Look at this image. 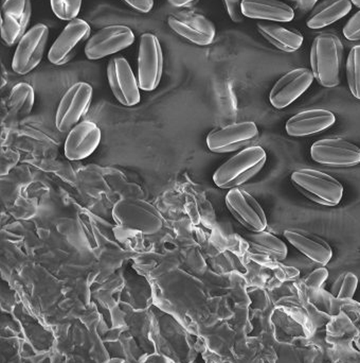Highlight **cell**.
Returning a JSON list of instances; mask_svg holds the SVG:
<instances>
[{"label": "cell", "instance_id": "cell-1", "mask_svg": "<svg viewBox=\"0 0 360 363\" xmlns=\"http://www.w3.org/2000/svg\"><path fill=\"white\" fill-rule=\"evenodd\" d=\"M344 45L339 36L323 32L314 38L310 49V67L315 79L323 87L339 85Z\"/></svg>", "mask_w": 360, "mask_h": 363}, {"label": "cell", "instance_id": "cell-2", "mask_svg": "<svg viewBox=\"0 0 360 363\" xmlns=\"http://www.w3.org/2000/svg\"><path fill=\"white\" fill-rule=\"evenodd\" d=\"M267 161V155L261 147H249L228 160L213 176L217 187L233 189L257 176Z\"/></svg>", "mask_w": 360, "mask_h": 363}, {"label": "cell", "instance_id": "cell-3", "mask_svg": "<svg viewBox=\"0 0 360 363\" xmlns=\"http://www.w3.org/2000/svg\"><path fill=\"white\" fill-rule=\"evenodd\" d=\"M291 183L308 200L323 206H336L344 196L342 184L318 170H297L291 174Z\"/></svg>", "mask_w": 360, "mask_h": 363}, {"label": "cell", "instance_id": "cell-4", "mask_svg": "<svg viewBox=\"0 0 360 363\" xmlns=\"http://www.w3.org/2000/svg\"><path fill=\"white\" fill-rule=\"evenodd\" d=\"M163 53L161 42L153 33L142 34L138 51V83L144 91H154L163 77Z\"/></svg>", "mask_w": 360, "mask_h": 363}, {"label": "cell", "instance_id": "cell-5", "mask_svg": "<svg viewBox=\"0 0 360 363\" xmlns=\"http://www.w3.org/2000/svg\"><path fill=\"white\" fill-rule=\"evenodd\" d=\"M49 29L44 23H37L21 38L17 44L12 68L21 76L31 72L40 63L48 43Z\"/></svg>", "mask_w": 360, "mask_h": 363}, {"label": "cell", "instance_id": "cell-6", "mask_svg": "<svg viewBox=\"0 0 360 363\" xmlns=\"http://www.w3.org/2000/svg\"><path fill=\"white\" fill-rule=\"evenodd\" d=\"M93 99V87L88 83L79 82L72 85L62 98L57 108V130L62 133L71 131L83 115L86 114Z\"/></svg>", "mask_w": 360, "mask_h": 363}, {"label": "cell", "instance_id": "cell-7", "mask_svg": "<svg viewBox=\"0 0 360 363\" xmlns=\"http://www.w3.org/2000/svg\"><path fill=\"white\" fill-rule=\"evenodd\" d=\"M135 42L131 28L123 25H110L95 32L85 46V55L91 61L124 50Z\"/></svg>", "mask_w": 360, "mask_h": 363}, {"label": "cell", "instance_id": "cell-8", "mask_svg": "<svg viewBox=\"0 0 360 363\" xmlns=\"http://www.w3.org/2000/svg\"><path fill=\"white\" fill-rule=\"evenodd\" d=\"M168 23L175 33L198 46H207L214 40L216 30L210 19L193 11H178L168 17Z\"/></svg>", "mask_w": 360, "mask_h": 363}, {"label": "cell", "instance_id": "cell-9", "mask_svg": "<svg viewBox=\"0 0 360 363\" xmlns=\"http://www.w3.org/2000/svg\"><path fill=\"white\" fill-rule=\"evenodd\" d=\"M259 130L255 123L244 121L213 130L207 138V145L212 152H234L255 142Z\"/></svg>", "mask_w": 360, "mask_h": 363}, {"label": "cell", "instance_id": "cell-10", "mask_svg": "<svg viewBox=\"0 0 360 363\" xmlns=\"http://www.w3.org/2000/svg\"><path fill=\"white\" fill-rule=\"evenodd\" d=\"M89 35L91 27L86 21L80 18L69 21L51 46L49 61L54 65L69 63L78 55L84 43L89 40Z\"/></svg>", "mask_w": 360, "mask_h": 363}, {"label": "cell", "instance_id": "cell-11", "mask_svg": "<svg viewBox=\"0 0 360 363\" xmlns=\"http://www.w3.org/2000/svg\"><path fill=\"white\" fill-rule=\"evenodd\" d=\"M310 157L316 163L330 167H353L360 163V148L340 138H329L315 143Z\"/></svg>", "mask_w": 360, "mask_h": 363}, {"label": "cell", "instance_id": "cell-12", "mask_svg": "<svg viewBox=\"0 0 360 363\" xmlns=\"http://www.w3.org/2000/svg\"><path fill=\"white\" fill-rule=\"evenodd\" d=\"M30 0H4L0 16L1 40L6 46H13L27 33L31 19Z\"/></svg>", "mask_w": 360, "mask_h": 363}, {"label": "cell", "instance_id": "cell-13", "mask_svg": "<svg viewBox=\"0 0 360 363\" xmlns=\"http://www.w3.org/2000/svg\"><path fill=\"white\" fill-rule=\"evenodd\" d=\"M226 205L232 216L247 230L252 233L265 230L267 226L265 213L248 192L233 188L226 196Z\"/></svg>", "mask_w": 360, "mask_h": 363}, {"label": "cell", "instance_id": "cell-14", "mask_svg": "<svg viewBox=\"0 0 360 363\" xmlns=\"http://www.w3.org/2000/svg\"><path fill=\"white\" fill-rule=\"evenodd\" d=\"M108 78L110 89L120 104L125 106H134L139 104V83L127 59L114 57L108 63Z\"/></svg>", "mask_w": 360, "mask_h": 363}, {"label": "cell", "instance_id": "cell-15", "mask_svg": "<svg viewBox=\"0 0 360 363\" xmlns=\"http://www.w3.org/2000/svg\"><path fill=\"white\" fill-rule=\"evenodd\" d=\"M314 79V74L308 68H297L287 72L272 87L270 104L279 110L287 108L308 91Z\"/></svg>", "mask_w": 360, "mask_h": 363}, {"label": "cell", "instance_id": "cell-16", "mask_svg": "<svg viewBox=\"0 0 360 363\" xmlns=\"http://www.w3.org/2000/svg\"><path fill=\"white\" fill-rule=\"evenodd\" d=\"M114 217L122 228L140 230L146 234H155L163 225L161 218L155 211L131 200L117 203Z\"/></svg>", "mask_w": 360, "mask_h": 363}, {"label": "cell", "instance_id": "cell-17", "mask_svg": "<svg viewBox=\"0 0 360 363\" xmlns=\"http://www.w3.org/2000/svg\"><path fill=\"white\" fill-rule=\"evenodd\" d=\"M101 140V131L95 123L84 121L76 125L68 134L65 155L70 161L86 159L95 152Z\"/></svg>", "mask_w": 360, "mask_h": 363}, {"label": "cell", "instance_id": "cell-18", "mask_svg": "<svg viewBox=\"0 0 360 363\" xmlns=\"http://www.w3.org/2000/svg\"><path fill=\"white\" fill-rule=\"evenodd\" d=\"M335 121V115L330 111L308 110L289 118L285 129L289 136L304 138L329 129Z\"/></svg>", "mask_w": 360, "mask_h": 363}, {"label": "cell", "instance_id": "cell-19", "mask_svg": "<svg viewBox=\"0 0 360 363\" xmlns=\"http://www.w3.org/2000/svg\"><path fill=\"white\" fill-rule=\"evenodd\" d=\"M284 236L298 251L321 266L329 264L333 256V251L329 243L316 235L293 228L285 230Z\"/></svg>", "mask_w": 360, "mask_h": 363}, {"label": "cell", "instance_id": "cell-20", "mask_svg": "<svg viewBox=\"0 0 360 363\" xmlns=\"http://www.w3.org/2000/svg\"><path fill=\"white\" fill-rule=\"evenodd\" d=\"M242 11L248 18L274 23H289L296 16L293 8L280 0H244Z\"/></svg>", "mask_w": 360, "mask_h": 363}, {"label": "cell", "instance_id": "cell-21", "mask_svg": "<svg viewBox=\"0 0 360 363\" xmlns=\"http://www.w3.org/2000/svg\"><path fill=\"white\" fill-rule=\"evenodd\" d=\"M257 31L272 46L284 52H295L303 44V35L295 29L276 23H259Z\"/></svg>", "mask_w": 360, "mask_h": 363}, {"label": "cell", "instance_id": "cell-22", "mask_svg": "<svg viewBox=\"0 0 360 363\" xmlns=\"http://www.w3.org/2000/svg\"><path fill=\"white\" fill-rule=\"evenodd\" d=\"M352 0H323L308 15L306 26L321 29L342 19L352 10Z\"/></svg>", "mask_w": 360, "mask_h": 363}, {"label": "cell", "instance_id": "cell-23", "mask_svg": "<svg viewBox=\"0 0 360 363\" xmlns=\"http://www.w3.org/2000/svg\"><path fill=\"white\" fill-rule=\"evenodd\" d=\"M34 106V89L28 83H18L13 87L6 101L8 116L23 118L31 112Z\"/></svg>", "mask_w": 360, "mask_h": 363}, {"label": "cell", "instance_id": "cell-24", "mask_svg": "<svg viewBox=\"0 0 360 363\" xmlns=\"http://www.w3.org/2000/svg\"><path fill=\"white\" fill-rule=\"evenodd\" d=\"M250 242L257 251L274 259H284L287 256V247L282 240L267 232L253 233Z\"/></svg>", "mask_w": 360, "mask_h": 363}, {"label": "cell", "instance_id": "cell-25", "mask_svg": "<svg viewBox=\"0 0 360 363\" xmlns=\"http://www.w3.org/2000/svg\"><path fill=\"white\" fill-rule=\"evenodd\" d=\"M347 79L351 93L360 100V45L353 47L347 60Z\"/></svg>", "mask_w": 360, "mask_h": 363}, {"label": "cell", "instance_id": "cell-26", "mask_svg": "<svg viewBox=\"0 0 360 363\" xmlns=\"http://www.w3.org/2000/svg\"><path fill=\"white\" fill-rule=\"evenodd\" d=\"M357 285L359 279L356 275L351 272L344 273L332 286V294L340 300H349L354 296Z\"/></svg>", "mask_w": 360, "mask_h": 363}, {"label": "cell", "instance_id": "cell-27", "mask_svg": "<svg viewBox=\"0 0 360 363\" xmlns=\"http://www.w3.org/2000/svg\"><path fill=\"white\" fill-rule=\"evenodd\" d=\"M50 4L57 18L71 21L80 13L82 0H50Z\"/></svg>", "mask_w": 360, "mask_h": 363}, {"label": "cell", "instance_id": "cell-28", "mask_svg": "<svg viewBox=\"0 0 360 363\" xmlns=\"http://www.w3.org/2000/svg\"><path fill=\"white\" fill-rule=\"evenodd\" d=\"M344 35L347 40L352 42L360 40V10L355 13L344 26Z\"/></svg>", "mask_w": 360, "mask_h": 363}, {"label": "cell", "instance_id": "cell-29", "mask_svg": "<svg viewBox=\"0 0 360 363\" xmlns=\"http://www.w3.org/2000/svg\"><path fill=\"white\" fill-rule=\"evenodd\" d=\"M327 277H329V272H327V269H317V270H315L314 272L308 275L306 281V285L308 286L310 290L318 291L321 286H323V284L327 281Z\"/></svg>", "mask_w": 360, "mask_h": 363}, {"label": "cell", "instance_id": "cell-30", "mask_svg": "<svg viewBox=\"0 0 360 363\" xmlns=\"http://www.w3.org/2000/svg\"><path fill=\"white\" fill-rule=\"evenodd\" d=\"M287 2L293 8L295 15L303 17L314 10L318 0H287Z\"/></svg>", "mask_w": 360, "mask_h": 363}, {"label": "cell", "instance_id": "cell-31", "mask_svg": "<svg viewBox=\"0 0 360 363\" xmlns=\"http://www.w3.org/2000/svg\"><path fill=\"white\" fill-rule=\"evenodd\" d=\"M243 2L244 0H223L228 14L234 23H242L244 21L245 16L242 11Z\"/></svg>", "mask_w": 360, "mask_h": 363}, {"label": "cell", "instance_id": "cell-32", "mask_svg": "<svg viewBox=\"0 0 360 363\" xmlns=\"http://www.w3.org/2000/svg\"><path fill=\"white\" fill-rule=\"evenodd\" d=\"M125 4H129L134 10L139 11L141 13H148L154 6V0H123Z\"/></svg>", "mask_w": 360, "mask_h": 363}, {"label": "cell", "instance_id": "cell-33", "mask_svg": "<svg viewBox=\"0 0 360 363\" xmlns=\"http://www.w3.org/2000/svg\"><path fill=\"white\" fill-rule=\"evenodd\" d=\"M172 6L176 8H183V6H191L195 4L198 0H169Z\"/></svg>", "mask_w": 360, "mask_h": 363}, {"label": "cell", "instance_id": "cell-34", "mask_svg": "<svg viewBox=\"0 0 360 363\" xmlns=\"http://www.w3.org/2000/svg\"><path fill=\"white\" fill-rule=\"evenodd\" d=\"M353 4L360 8V0H352Z\"/></svg>", "mask_w": 360, "mask_h": 363}]
</instances>
